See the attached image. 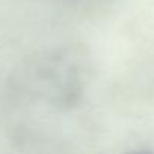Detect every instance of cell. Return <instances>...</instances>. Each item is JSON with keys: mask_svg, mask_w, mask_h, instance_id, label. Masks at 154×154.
Instances as JSON below:
<instances>
[{"mask_svg": "<svg viewBox=\"0 0 154 154\" xmlns=\"http://www.w3.org/2000/svg\"><path fill=\"white\" fill-rule=\"evenodd\" d=\"M85 61V54L76 48L54 50L29 61L15 88L29 100L70 109L84 96L88 79Z\"/></svg>", "mask_w": 154, "mask_h": 154, "instance_id": "6da1fadb", "label": "cell"}, {"mask_svg": "<svg viewBox=\"0 0 154 154\" xmlns=\"http://www.w3.org/2000/svg\"><path fill=\"white\" fill-rule=\"evenodd\" d=\"M127 154H153L151 151H145V150H141V151H130Z\"/></svg>", "mask_w": 154, "mask_h": 154, "instance_id": "7a4b0ae2", "label": "cell"}]
</instances>
